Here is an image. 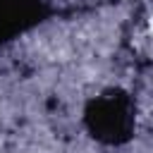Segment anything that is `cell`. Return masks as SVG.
<instances>
[{"mask_svg": "<svg viewBox=\"0 0 153 153\" xmlns=\"http://www.w3.org/2000/svg\"><path fill=\"white\" fill-rule=\"evenodd\" d=\"M91 124L93 131H98V136L108 141H117L120 136L127 134L131 124V115L122 100H100L91 115Z\"/></svg>", "mask_w": 153, "mask_h": 153, "instance_id": "cell-1", "label": "cell"}]
</instances>
